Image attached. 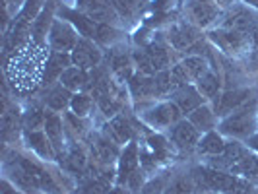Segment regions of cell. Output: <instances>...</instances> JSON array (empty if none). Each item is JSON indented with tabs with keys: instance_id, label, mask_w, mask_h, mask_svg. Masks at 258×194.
Wrapping results in <instances>:
<instances>
[{
	"instance_id": "cell-1",
	"label": "cell",
	"mask_w": 258,
	"mask_h": 194,
	"mask_svg": "<svg viewBox=\"0 0 258 194\" xmlns=\"http://www.w3.org/2000/svg\"><path fill=\"white\" fill-rule=\"evenodd\" d=\"M252 107H254V103H250V105L245 103L243 107H239L229 118L223 120L221 130L227 132V134H231V136H248L252 126H254V120H252V115H254V113H252Z\"/></svg>"
},
{
	"instance_id": "cell-2",
	"label": "cell",
	"mask_w": 258,
	"mask_h": 194,
	"mask_svg": "<svg viewBox=\"0 0 258 194\" xmlns=\"http://www.w3.org/2000/svg\"><path fill=\"white\" fill-rule=\"evenodd\" d=\"M194 177L204 188H212V190H231L235 186H241L233 177L223 175L216 169H196Z\"/></svg>"
},
{
	"instance_id": "cell-3",
	"label": "cell",
	"mask_w": 258,
	"mask_h": 194,
	"mask_svg": "<svg viewBox=\"0 0 258 194\" xmlns=\"http://www.w3.org/2000/svg\"><path fill=\"white\" fill-rule=\"evenodd\" d=\"M258 22V18L250 12L245 6H235L229 12L225 14V20H223V27L225 29H235V31H241V33H248L254 24Z\"/></svg>"
},
{
	"instance_id": "cell-4",
	"label": "cell",
	"mask_w": 258,
	"mask_h": 194,
	"mask_svg": "<svg viewBox=\"0 0 258 194\" xmlns=\"http://www.w3.org/2000/svg\"><path fill=\"white\" fill-rule=\"evenodd\" d=\"M51 45L54 51H60L66 52L70 49H76L78 45V37H76V31L72 27L64 24V22H54L51 27Z\"/></svg>"
},
{
	"instance_id": "cell-5",
	"label": "cell",
	"mask_w": 258,
	"mask_h": 194,
	"mask_svg": "<svg viewBox=\"0 0 258 194\" xmlns=\"http://www.w3.org/2000/svg\"><path fill=\"white\" fill-rule=\"evenodd\" d=\"M101 60V51L91 43L88 39H82L78 41L76 49L72 51V62L78 66V68H95Z\"/></svg>"
},
{
	"instance_id": "cell-6",
	"label": "cell",
	"mask_w": 258,
	"mask_h": 194,
	"mask_svg": "<svg viewBox=\"0 0 258 194\" xmlns=\"http://www.w3.org/2000/svg\"><path fill=\"white\" fill-rule=\"evenodd\" d=\"M78 6L88 14V18L99 24H107L115 18L113 0H78Z\"/></svg>"
},
{
	"instance_id": "cell-7",
	"label": "cell",
	"mask_w": 258,
	"mask_h": 194,
	"mask_svg": "<svg viewBox=\"0 0 258 194\" xmlns=\"http://www.w3.org/2000/svg\"><path fill=\"white\" fill-rule=\"evenodd\" d=\"M212 39L218 43V47L223 49L225 52H241L248 45V37H245V33L235 31V29H220L214 31Z\"/></svg>"
},
{
	"instance_id": "cell-8",
	"label": "cell",
	"mask_w": 258,
	"mask_h": 194,
	"mask_svg": "<svg viewBox=\"0 0 258 194\" xmlns=\"http://www.w3.org/2000/svg\"><path fill=\"white\" fill-rule=\"evenodd\" d=\"M144 116H146V120L152 126H169L175 120H179L181 109H179V105L175 103H163V105H157L155 109H152L150 113H146Z\"/></svg>"
},
{
	"instance_id": "cell-9",
	"label": "cell",
	"mask_w": 258,
	"mask_h": 194,
	"mask_svg": "<svg viewBox=\"0 0 258 194\" xmlns=\"http://www.w3.org/2000/svg\"><path fill=\"white\" fill-rule=\"evenodd\" d=\"M252 91L248 90H233V91H225L223 95L220 97V103H216V111L218 115H227L231 111H237L239 107L248 101V95Z\"/></svg>"
},
{
	"instance_id": "cell-10",
	"label": "cell",
	"mask_w": 258,
	"mask_h": 194,
	"mask_svg": "<svg viewBox=\"0 0 258 194\" xmlns=\"http://www.w3.org/2000/svg\"><path fill=\"white\" fill-rule=\"evenodd\" d=\"M198 39V31L188 24H177L169 31V41L175 49H186Z\"/></svg>"
},
{
	"instance_id": "cell-11",
	"label": "cell",
	"mask_w": 258,
	"mask_h": 194,
	"mask_svg": "<svg viewBox=\"0 0 258 194\" xmlns=\"http://www.w3.org/2000/svg\"><path fill=\"white\" fill-rule=\"evenodd\" d=\"M171 136H173V142L177 144L179 148L190 150V148L196 146V142H198V128L194 126L192 122L182 120V122H179V124L173 128Z\"/></svg>"
},
{
	"instance_id": "cell-12",
	"label": "cell",
	"mask_w": 258,
	"mask_h": 194,
	"mask_svg": "<svg viewBox=\"0 0 258 194\" xmlns=\"http://www.w3.org/2000/svg\"><path fill=\"white\" fill-rule=\"evenodd\" d=\"M188 14H190V18H192L198 26H208V24H212V22L216 20L218 10H216L212 4H208V2L192 0V2L188 4Z\"/></svg>"
},
{
	"instance_id": "cell-13",
	"label": "cell",
	"mask_w": 258,
	"mask_h": 194,
	"mask_svg": "<svg viewBox=\"0 0 258 194\" xmlns=\"http://www.w3.org/2000/svg\"><path fill=\"white\" fill-rule=\"evenodd\" d=\"M175 101L179 105V109L184 113H192L202 105V95L190 86H182L181 90L175 93Z\"/></svg>"
},
{
	"instance_id": "cell-14",
	"label": "cell",
	"mask_w": 258,
	"mask_h": 194,
	"mask_svg": "<svg viewBox=\"0 0 258 194\" xmlns=\"http://www.w3.org/2000/svg\"><path fill=\"white\" fill-rule=\"evenodd\" d=\"M72 62V56H68L66 52L54 51L51 54V58L47 60V70H45V84H49V80L56 76H62L66 68Z\"/></svg>"
},
{
	"instance_id": "cell-15",
	"label": "cell",
	"mask_w": 258,
	"mask_h": 194,
	"mask_svg": "<svg viewBox=\"0 0 258 194\" xmlns=\"http://www.w3.org/2000/svg\"><path fill=\"white\" fill-rule=\"evenodd\" d=\"M90 82V78L86 74L84 68H78V66H72V68H66L60 76V84L68 88V90H82L86 88Z\"/></svg>"
},
{
	"instance_id": "cell-16",
	"label": "cell",
	"mask_w": 258,
	"mask_h": 194,
	"mask_svg": "<svg viewBox=\"0 0 258 194\" xmlns=\"http://www.w3.org/2000/svg\"><path fill=\"white\" fill-rule=\"evenodd\" d=\"M130 91L134 97H152L155 95V80L154 78H148L146 74H136V76L130 78Z\"/></svg>"
},
{
	"instance_id": "cell-17",
	"label": "cell",
	"mask_w": 258,
	"mask_h": 194,
	"mask_svg": "<svg viewBox=\"0 0 258 194\" xmlns=\"http://www.w3.org/2000/svg\"><path fill=\"white\" fill-rule=\"evenodd\" d=\"M136 167H138V150H136V144H130L128 148L124 150V154H122V157H120V182L128 181L130 175L136 171Z\"/></svg>"
},
{
	"instance_id": "cell-18",
	"label": "cell",
	"mask_w": 258,
	"mask_h": 194,
	"mask_svg": "<svg viewBox=\"0 0 258 194\" xmlns=\"http://www.w3.org/2000/svg\"><path fill=\"white\" fill-rule=\"evenodd\" d=\"M27 144H29V148H33L39 155H43V157H52L54 152H52L51 148V140H49V136L47 134H43V132H37V130H27Z\"/></svg>"
},
{
	"instance_id": "cell-19",
	"label": "cell",
	"mask_w": 258,
	"mask_h": 194,
	"mask_svg": "<svg viewBox=\"0 0 258 194\" xmlns=\"http://www.w3.org/2000/svg\"><path fill=\"white\" fill-rule=\"evenodd\" d=\"M45 132H47V136H49V140L52 142V146L56 150H60L62 148V120H60V116L54 115V113H47Z\"/></svg>"
},
{
	"instance_id": "cell-20",
	"label": "cell",
	"mask_w": 258,
	"mask_h": 194,
	"mask_svg": "<svg viewBox=\"0 0 258 194\" xmlns=\"http://www.w3.org/2000/svg\"><path fill=\"white\" fill-rule=\"evenodd\" d=\"M91 152H93V157L103 161V163H111L116 157L118 150H116L115 144H111L107 138H97L95 142L91 144Z\"/></svg>"
},
{
	"instance_id": "cell-21",
	"label": "cell",
	"mask_w": 258,
	"mask_h": 194,
	"mask_svg": "<svg viewBox=\"0 0 258 194\" xmlns=\"http://www.w3.org/2000/svg\"><path fill=\"white\" fill-rule=\"evenodd\" d=\"M109 62H111V68L120 78H130V58L128 54H126V51L113 49L111 54H109Z\"/></svg>"
},
{
	"instance_id": "cell-22",
	"label": "cell",
	"mask_w": 258,
	"mask_h": 194,
	"mask_svg": "<svg viewBox=\"0 0 258 194\" xmlns=\"http://www.w3.org/2000/svg\"><path fill=\"white\" fill-rule=\"evenodd\" d=\"M107 128H109V132H111V136H113L115 142H126V140H130V136H132L130 122L124 116H115Z\"/></svg>"
},
{
	"instance_id": "cell-23",
	"label": "cell",
	"mask_w": 258,
	"mask_h": 194,
	"mask_svg": "<svg viewBox=\"0 0 258 194\" xmlns=\"http://www.w3.org/2000/svg\"><path fill=\"white\" fill-rule=\"evenodd\" d=\"M64 16L68 18V20H72L74 24H76V27L80 29V33L82 35H86V37H93L95 39V33H97V24L91 20V18H86V16H82V14H76V12H68L66 10Z\"/></svg>"
},
{
	"instance_id": "cell-24",
	"label": "cell",
	"mask_w": 258,
	"mask_h": 194,
	"mask_svg": "<svg viewBox=\"0 0 258 194\" xmlns=\"http://www.w3.org/2000/svg\"><path fill=\"white\" fill-rule=\"evenodd\" d=\"M148 56H150V60H152V64L157 72H161V70H165L169 66V52L165 51V47L163 45H159V43H152V45H148Z\"/></svg>"
},
{
	"instance_id": "cell-25",
	"label": "cell",
	"mask_w": 258,
	"mask_h": 194,
	"mask_svg": "<svg viewBox=\"0 0 258 194\" xmlns=\"http://www.w3.org/2000/svg\"><path fill=\"white\" fill-rule=\"evenodd\" d=\"M68 103H70V90L64 88L62 84L51 90V93L47 95V105L54 111H62Z\"/></svg>"
},
{
	"instance_id": "cell-26",
	"label": "cell",
	"mask_w": 258,
	"mask_h": 194,
	"mask_svg": "<svg viewBox=\"0 0 258 194\" xmlns=\"http://www.w3.org/2000/svg\"><path fill=\"white\" fill-rule=\"evenodd\" d=\"M231 169L235 173L245 175L246 179H258V157L256 155L246 154L245 157H243L239 163H235Z\"/></svg>"
},
{
	"instance_id": "cell-27",
	"label": "cell",
	"mask_w": 258,
	"mask_h": 194,
	"mask_svg": "<svg viewBox=\"0 0 258 194\" xmlns=\"http://www.w3.org/2000/svg\"><path fill=\"white\" fill-rule=\"evenodd\" d=\"M190 122L198 130H210L214 126L216 118H214V113L208 109V107H198L196 111L190 113Z\"/></svg>"
},
{
	"instance_id": "cell-28",
	"label": "cell",
	"mask_w": 258,
	"mask_h": 194,
	"mask_svg": "<svg viewBox=\"0 0 258 194\" xmlns=\"http://www.w3.org/2000/svg\"><path fill=\"white\" fill-rule=\"evenodd\" d=\"M62 167L66 171H72V173H80L82 169L86 167V155H84V152L78 150V148H72L66 154L64 161H62Z\"/></svg>"
},
{
	"instance_id": "cell-29",
	"label": "cell",
	"mask_w": 258,
	"mask_h": 194,
	"mask_svg": "<svg viewBox=\"0 0 258 194\" xmlns=\"http://www.w3.org/2000/svg\"><path fill=\"white\" fill-rule=\"evenodd\" d=\"M198 90L204 97H216L220 91V78L212 72H208L198 80Z\"/></svg>"
},
{
	"instance_id": "cell-30",
	"label": "cell",
	"mask_w": 258,
	"mask_h": 194,
	"mask_svg": "<svg viewBox=\"0 0 258 194\" xmlns=\"http://www.w3.org/2000/svg\"><path fill=\"white\" fill-rule=\"evenodd\" d=\"M225 148H227V144L221 140V136L214 134V132H210L206 138L200 142V152H204V154H212V155L223 154Z\"/></svg>"
},
{
	"instance_id": "cell-31",
	"label": "cell",
	"mask_w": 258,
	"mask_h": 194,
	"mask_svg": "<svg viewBox=\"0 0 258 194\" xmlns=\"http://www.w3.org/2000/svg\"><path fill=\"white\" fill-rule=\"evenodd\" d=\"M95 99H97L99 109L103 111V115L113 116L120 111V101L116 99L113 93H97V95H95Z\"/></svg>"
},
{
	"instance_id": "cell-32",
	"label": "cell",
	"mask_w": 258,
	"mask_h": 194,
	"mask_svg": "<svg viewBox=\"0 0 258 194\" xmlns=\"http://www.w3.org/2000/svg\"><path fill=\"white\" fill-rule=\"evenodd\" d=\"M182 66L186 68L190 80H200L204 74H208L206 60H204L202 56H190V58H186V60L182 62Z\"/></svg>"
},
{
	"instance_id": "cell-33",
	"label": "cell",
	"mask_w": 258,
	"mask_h": 194,
	"mask_svg": "<svg viewBox=\"0 0 258 194\" xmlns=\"http://www.w3.org/2000/svg\"><path fill=\"white\" fill-rule=\"evenodd\" d=\"M70 105H72V111H74L78 116H86L91 111V105H93V101H91L90 95L80 93V95H76V97H72Z\"/></svg>"
},
{
	"instance_id": "cell-34",
	"label": "cell",
	"mask_w": 258,
	"mask_h": 194,
	"mask_svg": "<svg viewBox=\"0 0 258 194\" xmlns=\"http://www.w3.org/2000/svg\"><path fill=\"white\" fill-rule=\"evenodd\" d=\"M154 80H155V91H157V95H163V93H167V91H171L175 88V82L171 78V72H167V70H161Z\"/></svg>"
},
{
	"instance_id": "cell-35",
	"label": "cell",
	"mask_w": 258,
	"mask_h": 194,
	"mask_svg": "<svg viewBox=\"0 0 258 194\" xmlns=\"http://www.w3.org/2000/svg\"><path fill=\"white\" fill-rule=\"evenodd\" d=\"M45 118H47V113H43L41 109H31L26 115V124L29 126V130H35L41 124H45Z\"/></svg>"
},
{
	"instance_id": "cell-36",
	"label": "cell",
	"mask_w": 258,
	"mask_h": 194,
	"mask_svg": "<svg viewBox=\"0 0 258 194\" xmlns=\"http://www.w3.org/2000/svg\"><path fill=\"white\" fill-rule=\"evenodd\" d=\"M134 60H136V64H138V68H140V72L142 74H152V72H155L154 64H152V60H150V56H148V52L146 51H136L134 52Z\"/></svg>"
},
{
	"instance_id": "cell-37",
	"label": "cell",
	"mask_w": 258,
	"mask_h": 194,
	"mask_svg": "<svg viewBox=\"0 0 258 194\" xmlns=\"http://www.w3.org/2000/svg\"><path fill=\"white\" fill-rule=\"evenodd\" d=\"M107 188H109V181L107 179H95V181H90L86 186H84V192L82 194H107Z\"/></svg>"
},
{
	"instance_id": "cell-38",
	"label": "cell",
	"mask_w": 258,
	"mask_h": 194,
	"mask_svg": "<svg viewBox=\"0 0 258 194\" xmlns=\"http://www.w3.org/2000/svg\"><path fill=\"white\" fill-rule=\"evenodd\" d=\"M165 182H167V177H157V179L148 182L142 190H140V194H163Z\"/></svg>"
},
{
	"instance_id": "cell-39",
	"label": "cell",
	"mask_w": 258,
	"mask_h": 194,
	"mask_svg": "<svg viewBox=\"0 0 258 194\" xmlns=\"http://www.w3.org/2000/svg\"><path fill=\"white\" fill-rule=\"evenodd\" d=\"M188 192H190V182L186 181V179H177V181H173L163 190V194H188Z\"/></svg>"
},
{
	"instance_id": "cell-40",
	"label": "cell",
	"mask_w": 258,
	"mask_h": 194,
	"mask_svg": "<svg viewBox=\"0 0 258 194\" xmlns=\"http://www.w3.org/2000/svg\"><path fill=\"white\" fill-rule=\"evenodd\" d=\"M49 18H51V14L45 12L41 14L37 20H35V24H33V33H35V37L41 39L45 35V31H47V26H49Z\"/></svg>"
},
{
	"instance_id": "cell-41",
	"label": "cell",
	"mask_w": 258,
	"mask_h": 194,
	"mask_svg": "<svg viewBox=\"0 0 258 194\" xmlns=\"http://www.w3.org/2000/svg\"><path fill=\"white\" fill-rule=\"evenodd\" d=\"M64 122H66V126H68V128H72L76 134H80V132L84 130V124H82V120L78 118L76 113H68V115L64 116Z\"/></svg>"
},
{
	"instance_id": "cell-42",
	"label": "cell",
	"mask_w": 258,
	"mask_h": 194,
	"mask_svg": "<svg viewBox=\"0 0 258 194\" xmlns=\"http://www.w3.org/2000/svg\"><path fill=\"white\" fill-rule=\"evenodd\" d=\"M128 184H130V188H132V190H140V184H142V173H140V171H134V173L130 175Z\"/></svg>"
},
{
	"instance_id": "cell-43",
	"label": "cell",
	"mask_w": 258,
	"mask_h": 194,
	"mask_svg": "<svg viewBox=\"0 0 258 194\" xmlns=\"http://www.w3.org/2000/svg\"><path fill=\"white\" fill-rule=\"evenodd\" d=\"M246 37H248V43H252V45H258V22L254 24V27L248 31V35H246Z\"/></svg>"
},
{
	"instance_id": "cell-44",
	"label": "cell",
	"mask_w": 258,
	"mask_h": 194,
	"mask_svg": "<svg viewBox=\"0 0 258 194\" xmlns=\"http://www.w3.org/2000/svg\"><path fill=\"white\" fill-rule=\"evenodd\" d=\"M2 194H20V192H14L12 188H10V184L4 181L2 182Z\"/></svg>"
},
{
	"instance_id": "cell-45",
	"label": "cell",
	"mask_w": 258,
	"mask_h": 194,
	"mask_svg": "<svg viewBox=\"0 0 258 194\" xmlns=\"http://www.w3.org/2000/svg\"><path fill=\"white\" fill-rule=\"evenodd\" d=\"M248 146H250L252 150H256V152H258V136H252V138L248 140Z\"/></svg>"
},
{
	"instance_id": "cell-46",
	"label": "cell",
	"mask_w": 258,
	"mask_h": 194,
	"mask_svg": "<svg viewBox=\"0 0 258 194\" xmlns=\"http://www.w3.org/2000/svg\"><path fill=\"white\" fill-rule=\"evenodd\" d=\"M107 194H128L126 190H122V188H113V190H109Z\"/></svg>"
},
{
	"instance_id": "cell-47",
	"label": "cell",
	"mask_w": 258,
	"mask_h": 194,
	"mask_svg": "<svg viewBox=\"0 0 258 194\" xmlns=\"http://www.w3.org/2000/svg\"><path fill=\"white\" fill-rule=\"evenodd\" d=\"M245 2H248V4H252V6H256L258 8V0H245Z\"/></svg>"
},
{
	"instance_id": "cell-48",
	"label": "cell",
	"mask_w": 258,
	"mask_h": 194,
	"mask_svg": "<svg viewBox=\"0 0 258 194\" xmlns=\"http://www.w3.org/2000/svg\"><path fill=\"white\" fill-rule=\"evenodd\" d=\"M146 0H134V4H138V6H142Z\"/></svg>"
}]
</instances>
